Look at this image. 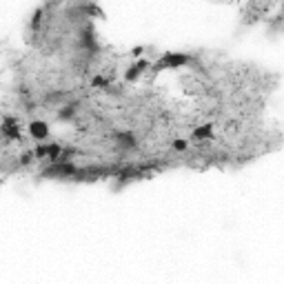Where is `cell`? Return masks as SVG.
I'll return each mask as SVG.
<instances>
[{
    "instance_id": "12",
    "label": "cell",
    "mask_w": 284,
    "mask_h": 284,
    "mask_svg": "<svg viewBox=\"0 0 284 284\" xmlns=\"http://www.w3.org/2000/svg\"><path fill=\"white\" fill-rule=\"evenodd\" d=\"M40 20H42V9H38L36 14L32 16V27H38L40 25Z\"/></svg>"
},
{
    "instance_id": "7",
    "label": "cell",
    "mask_w": 284,
    "mask_h": 284,
    "mask_svg": "<svg viewBox=\"0 0 284 284\" xmlns=\"http://www.w3.org/2000/svg\"><path fill=\"white\" fill-rule=\"evenodd\" d=\"M193 140H209V138H213V125H202L198 126V129H193Z\"/></svg>"
},
{
    "instance_id": "3",
    "label": "cell",
    "mask_w": 284,
    "mask_h": 284,
    "mask_svg": "<svg viewBox=\"0 0 284 284\" xmlns=\"http://www.w3.org/2000/svg\"><path fill=\"white\" fill-rule=\"evenodd\" d=\"M29 133H32V138H36V140H47L49 125L42 120H33V122H29Z\"/></svg>"
},
{
    "instance_id": "13",
    "label": "cell",
    "mask_w": 284,
    "mask_h": 284,
    "mask_svg": "<svg viewBox=\"0 0 284 284\" xmlns=\"http://www.w3.org/2000/svg\"><path fill=\"white\" fill-rule=\"evenodd\" d=\"M140 53H144V47H136V49H133V56H140Z\"/></svg>"
},
{
    "instance_id": "8",
    "label": "cell",
    "mask_w": 284,
    "mask_h": 284,
    "mask_svg": "<svg viewBox=\"0 0 284 284\" xmlns=\"http://www.w3.org/2000/svg\"><path fill=\"white\" fill-rule=\"evenodd\" d=\"M60 153H63V147H60L58 142H51V144L47 147V160L49 162H58Z\"/></svg>"
},
{
    "instance_id": "11",
    "label": "cell",
    "mask_w": 284,
    "mask_h": 284,
    "mask_svg": "<svg viewBox=\"0 0 284 284\" xmlns=\"http://www.w3.org/2000/svg\"><path fill=\"white\" fill-rule=\"evenodd\" d=\"M187 147H189V142H187V140H175L174 142V149H175V151H184Z\"/></svg>"
},
{
    "instance_id": "2",
    "label": "cell",
    "mask_w": 284,
    "mask_h": 284,
    "mask_svg": "<svg viewBox=\"0 0 284 284\" xmlns=\"http://www.w3.org/2000/svg\"><path fill=\"white\" fill-rule=\"evenodd\" d=\"M78 174V169L74 167L71 162H64V160H58V162H53L51 167L45 171V175H53V178H71V175Z\"/></svg>"
},
{
    "instance_id": "1",
    "label": "cell",
    "mask_w": 284,
    "mask_h": 284,
    "mask_svg": "<svg viewBox=\"0 0 284 284\" xmlns=\"http://www.w3.org/2000/svg\"><path fill=\"white\" fill-rule=\"evenodd\" d=\"M191 63V56L189 53H174L169 51L162 56V60H160L156 67L158 69H178V67H184V64Z\"/></svg>"
},
{
    "instance_id": "5",
    "label": "cell",
    "mask_w": 284,
    "mask_h": 284,
    "mask_svg": "<svg viewBox=\"0 0 284 284\" xmlns=\"http://www.w3.org/2000/svg\"><path fill=\"white\" fill-rule=\"evenodd\" d=\"M118 147L120 149H125V151H131V149H136L138 147V142H136V136H133V133H118Z\"/></svg>"
},
{
    "instance_id": "10",
    "label": "cell",
    "mask_w": 284,
    "mask_h": 284,
    "mask_svg": "<svg viewBox=\"0 0 284 284\" xmlns=\"http://www.w3.org/2000/svg\"><path fill=\"white\" fill-rule=\"evenodd\" d=\"M76 107H78V105H67L63 111H60V118H71L76 113Z\"/></svg>"
},
{
    "instance_id": "6",
    "label": "cell",
    "mask_w": 284,
    "mask_h": 284,
    "mask_svg": "<svg viewBox=\"0 0 284 284\" xmlns=\"http://www.w3.org/2000/svg\"><path fill=\"white\" fill-rule=\"evenodd\" d=\"M147 69H149V63H147V60H140V63H138V64H133V67H131V69H129V71L125 74V80H126V82H133V80H136L138 76H142V74H144Z\"/></svg>"
},
{
    "instance_id": "9",
    "label": "cell",
    "mask_w": 284,
    "mask_h": 284,
    "mask_svg": "<svg viewBox=\"0 0 284 284\" xmlns=\"http://www.w3.org/2000/svg\"><path fill=\"white\" fill-rule=\"evenodd\" d=\"M82 45L87 49H91V51H95V49H98V47H95V38H94V33H91L89 29H84V33H82Z\"/></svg>"
},
{
    "instance_id": "4",
    "label": "cell",
    "mask_w": 284,
    "mask_h": 284,
    "mask_svg": "<svg viewBox=\"0 0 284 284\" xmlns=\"http://www.w3.org/2000/svg\"><path fill=\"white\" fill-rule=\"evenodd\" d=\"M2 136L11 138V140H20V129H18V122L14 118L7 116L5 118V125H2Z\"/></svg>"
}]
</instances>
